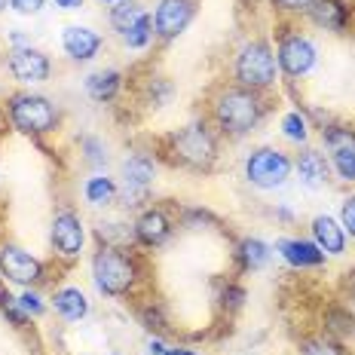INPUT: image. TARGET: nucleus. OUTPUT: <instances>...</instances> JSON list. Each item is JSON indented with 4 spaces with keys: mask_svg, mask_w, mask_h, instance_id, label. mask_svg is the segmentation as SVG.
I'll list each match as a JSON object with an SVG mask.
<instances>
[{
    "mask_svg": "<svg viewBox=\"0 0 355 355\" xmlns=\"http://www.w3.org/2000/svg\"><path fill=\"white\" fill-rule=\"evenodd\" d=\"M214 123L220 125V132L227 135H248L263 116V101L257 92L251 89H242V86H233V89H224V92L214 98Z\"/></svg>",
    "mask_w": 355,
    "mask_h": 355,
    "instance_id": "nucleus-1",
    "label": "nucleus"
},
{
    "mask_svg": "<svg viewBox=\"0 0 355 355\" xmlns=\"http://www.w3.org/2000/svg\"><path fill=\"white\" fill-rule=\"evenodd\" d=\"M135 261L125 254L123 248H114V245H105L98 254L92 257V279H95V288L107 297H123V294L132 291L135 285Z\"/></svg>",
    "mask_w": 355,
    "mask_h": 355,
    "instance_id": "nucleus-2",
    "label": "nucleus"
},
{
    "mask_svg": "<svg viewBox=\"0 0 355 355\" xmlns=\"http://www.w3.org/2000/svg\"><path fill=\"white\" fill-rule=\"evenodd\" d=\"M276 71H279V62L272 55L270 43L263 40H251L239 49L236 55V80H239L242 89H251V92H261V89L276 83Z\"/></svg>",
    "mask_w": 355,
    "mask_h": 355,
    "instance_id": "nucleus-3",
    "label": "nucleus"
},
{
    "mask_svg": "<svg viewBox=\"0 0 355 355\" xmlns=\"http://www.w3.org/2000/svg\"><path fill=\"white\" fill-rule=\"evenodd\" d=\"M10 120L25 135H46L58 125V107L43 95L19 92L10 98Z\"/></svg>",
    "mask_w": 355,
    "mask_h": 355,
    "instance_id": "nucleus-4",
    "label": "nucleus"
},
{
    "mask_svg": "<svg viewBox=\"0 0 355 355\" xmlns=\"http://www.w3.org/2000/svg\"><path fill=\"white\" fill-rule=\"evenodd\" d=\"M172 153L187 168H209L218 153V144L205 123H190L172 135Z\"/></svg>",
    "mask_w": 355,
    "mask_h": 355,
    "instance_id": "nucleus-5",
    "label": "nucleus"
},
{
    "mask_svg": "<svg viewBox=\"0 0 355 355\" xmlns=\"http://www.w3.org/2000/svg\"><path fill=\"white\" fill-rule=\"evenodd\" d=\"M291 168H294V162L288 159L282 150H276V147H257L245 159L248 184H254V187H261V190L282 187L288 178H291Z\"/></svg>",
    "mask_w": 355,
    "mask_h": 355,
    "instance_id": "nucleus-6",
    "label": "nucleus"
},
{
    "mask_svg": "<svg viewBox=\"0 0 355 355\" xmlns=\"http://www.w3.org/2000/svg\"><path fill=\"white\" fill-rule=\"evenodd\" d=\"M0 276H6L16 285L31 288L37 282H43V263L37 261L31 251L6 242V245H0Z\"/></svg>",
    "mask_w": 355,
    "mask_h": 355,
    "instance_id": "nucleus-7",
    "label": "nucleus"
},
{
    "mask_svg": "<svg viewBox=\"0 0 355 355\" xmlns=\"http://www.w3.org/2000/svg\"><path fill=\"white\" fill-rule=\"evenodd\" d=\"M6 55H10V58H6V68H10V73L19 80V83L34 86V83H43V80H49V71H53V64H49L46 53L34 49L31 43H28V46H12Z\"/></svg>",
    "mask_w": 355,
    "mask_h": 355,
    "instance_id": "nucleus-8",
    "label": "nucleus"
},
{
    "mask_svg": "<svg viewBox=\"0 0 355 355\" xmlns=\"http://www.w3.org/2000/svg\"><path fill=\"white\" fill-rule=\"evenodd\" d=\"M276 62L288 77H303V73H309L315 64V46L303 34H282Z\"/></svg>",
    "mask_w": 355,
    "mask_h": 355,
    "instance_id": "nucleus-9",
    "label": "nucleus"
},
{
    "mask_svg": "<svg viewBox=\"0 0 355 355\" xmlns=\"http://www.w3.org/2000/svg\"><path fill=\"white\" fill-rule=\"evenodd\" d=\"M53 248L58 251L62 257H80V251H83V242H86V230H83V220H80V214L73 211H58L53 218Z\"/></svg>",
    "mask_w": 355,
    "mask_h": 355,
    "instance_id": "nucleus-10",
    "label": "nucleus"
},
{
    "mask_svg": "<svg viewBox=\"0 0 355 355\" xmlns=\"http://www.w3.org/2000/svg\"><path fill=\"white\" fill-rule=\"evenodd\" d=\"M193 21V0H159L153 12V31L162 40H172Z\"/></svg>",
    "mask_w": 355,
    "mask_h": 355,
    "instance_id": "nucleus-11",
    "label": "nucleus"
},
{
    "mask_svg": "<svg viewBox=\"0 0 355 355\" xmlns=\"http://www.w3.org/2000/svg\"><path fill=\"white\" fill-rule=\"evenodd\" d=\"M123 178H125V199H132L129 205H138L150 190L153 178H157V162L147 153H132L123 166Z\"/></svg>",
    "mask_w": 355,
    "mask_h": 355,
    "instance_id": "nucleus-12",
    "label": "nucleus"
},
{
    "mask_svg": "<svg viewBox=\"0 0 355 355\" xmlns=\"http://www.w3.org/2000/svg\"><path fill=\"white\" fill-rule=\"evenodd\" d=\"M101 43H105V37L86 25H68L62 31V49L73 62H89V58H95Z\"/></svg>",
    "mask_w": 355,
    "mask_h": 355,
    "instance_id": "nucleus-13",
    "label": "nucleus"
},
{
    "mask_svg": "<svg viewBox=\"0 0 355 355\" xmlns=\"http://www.w3.org/2000/svg\"><path fill=\"white\" fill-rule=\"evenodd\" d=\"M135 242L138 245H147V248H159L162 242L172 236V220L166 218V211L159 209H147L141 211V218L135 220Z\"/></svg>",
    "mask_w": 355,
    "mask_h": 355,
    "instance_id": "nucleus-14",
    "label": "nucleus"
},
{
    "mask_svg": "<svg viewBox=\"0 0 355 355\" xmlns=\"http://www.w3.org/2000/svg\"><path fill=\"white\" fill-rule=\"evenodd\" d=\"M276 248H279V254H282L288 263L300 266V270L324 263V251L315 245V242H306V239H279Z\"/></svg>",
    "mask_w": 355,
    "mask_h": 355,
    "instance_id": "nucleus-15",
    "label": "nucleus"
},
{
    "mask_svg": "<svg viewBox=\"0 0 355 355\" xmlns=\"http://www.w3.org/2000/svg\"><path fill=\"white\" fill-rule=\"evenodd\" d=\"M313 236H315V245H319L324 254H343L346 230H343V224H337L334 218H328V214L313 218Z\"/></svg>",
    "mask_w": 355,
    "mask_h": 355,
    "instance_id": "nucleus-16",
    "label": "nucleus"
},
{
    "mask_svg": "<svg viewBox=\"0 0 355 355\" xmlns=\"http://www.w3.org/2000/svg\"><path fill=\"white\" fill-rule=\"evenodd\" d=\"M297 175L306 187H324L331 178V162L319 150H303L297 159Z\"/></svg>",
    "mask_w": 355,
    "mask_h": 355,
    "instance_id": "nucleus-17",
    "label": "nucleus"
},
{
    "mask_svg": "<svg viewBox=\"0 0 355 355\" xmlns=\"http://www.w3.org/2000/svg\"><path fill=\"white\" fill-rule=\"evenodd\" d=\"M53 309L64 322H80V319H86V313H89V300L80 288H62L53 297Z\"/></svg>",
    "mask_w": 355,
    "mask_h": 355,
    "instance_id": "nucleus-18",
    "label": "nucleus"
},
{
    "mask_svg": "<svg viewBox=\"0 0 355 355\" xmlns=\"http://www.w3.org/2000/svg\"><path fill=\"white\" fill-rule=\"evenodd\" d=\"M309 16H313L315 25L328 28V31H343L349 12H346V6L340 3V0H315L313 10H309Z\"/></svg>",
    "mask_w": 355,
    "mask_h": 355,
    "instance_id": "nucleus-19",
    "label": "nucleus"
},
{
    "mask_svg": "<svg viewBox=\"0 0 355 355\" xmlns=\"http://www.w3.org/2000/svg\"><path fill=\"white\" fill-rule=\"evenodd\" d=\"M123 86V73L120 71H98L86 77V95L92 101H110Z\"/></svg>",
    "mask_w": 355,
    "mask_h": 355,
    "instance_id": "nucleus-20",
    "label": "nucleus"
},
{
    "mask_svg": "<svg viewBox=\"0 0 355 355\" xmlns=\"http://www.w3.org/2000/svg\"><path fill=\"white\" fill-rule=\"evenodd\" d=\"M83 193H86L89 205H110L116 199V184L110 181L107 175H95V178H89L86 181Z\"/></svg>",
    "mask_w": 355,
    "mask_h": 355,
    "instance_id": "nucleus-21",
    "label": "nucleus"
},
{
    "mask_svg": "<svg viewBox=\"0 0 355 355\" xmlns=\"http://www.w3.org/2000/svg\"><path fill=\"white\" fill-rule=\"evenodd\" d=\"M141 16H144V10L138 3H132V0H120V3L110 10V25H114V31L125 34Z\"/></svg>",
    "mask_w": 355,
    "mask_h": 355,
    "instance_id": "nucleus-22",
    "label": "nucleus"
},
{
    "mask_svg": "<svg viewBox=\"0 0 355 355\" xmlns=\"http://www.w3.org/2000/svg\"><path fill=\"white\" fill-rule=\"evenodd\" d=\"M239 261L245 270H261L270 261V248H266V242L261 239H245L239 245Z\"/></svg>",
    "mask_w": 355,
    "mask_h": 355,
    "instance_id": "nucleus-23",
    "label": "nucleus"
},
{
    "mask_svg": "<svg viewBox=\"0 0 355 355\" xmlns=\"http://www.w3.org/2000/svg\"><path fill=\"white\" fill-rule=\"evenodd\" d=\"M150 37H153V19L144 12V16L123 34V40H125V46L129 49H144L147 43H150Z\"/></svg>",
    "mask_w": 355,
    "mask_h": 355,
    "instance_id": "nucleus-24",
    "label": "nucleus"
},
{
    "mask_svg": "<svg viewBox=\"0 0 355 355\" xmlns=\"http://www.w3.org/2000/svg\"><path fill=\"white\" fill-rule=\"evenodd\" d=\"M282 132H285L288 141L303 144V141L309 138V123H306V116H303L300 110H291V114H285V116H282Z\"/></svg>",
    "mask_w": 355,
    "mask_h": 355,
    "instance_id": "nucleus-25",
    "label": "nucleus"
},
{
    "mask_svg": "<svg viewBox=\"0 0 355 355\" xmlns=\"http://www.w3.org/2000/svg\"><path fill=\"white\" fill-rule=\"evenodd\" d=\"M331 166L343 181H355V147H337L334 157H331Z\"/></svg>",
    "mask_w": 355,
    "mask_h": 355,
    "instance_id": "nucleus-26",
    "label": "nucleus"
},
{
    "mask_svg": "<svg viewBox=\"0 0 355 355\" xmlns=\"http://www.w3.org/2000/svg\"><path fill=\"white\" fill-rule=\"evenodd\" d=\"M16 300H19V306H21V313H25V315H34V319H40V315L46 313V306H43L40 294L31 291V288H28V291H21Z\"/></svg>",
    "mask_w": 355,
    "mask_h": 355,
    "instance_id": "nucleus-27",
    "label": "nucleus"
},
{
    "mask_svg": "<svg viewBox=\"0 0 355 355\" xmlns=\"http://www.w3.org/2000/svg\"><path fill=\"white\" fill-rule=\"evenodd\" d=\"M300 355H343V352H340L334 343H328V340H306Z\"/></svg>",
    "mask_w": 355,
    "mask_h": 355,
    "instance_id": "nucleus-28",
    "label": "nucleus"
},
{
    "mask_svg": "<svg viewBox=\"0 0 355 355\" xmlns=\"http://www.w3.org/2000/svg\"><path fill=\"white\" fill-rule=\"evenodd\" d=\"M83 150H89V153H86V159L92 162V166H105V162H107L105 144H101L98 138H86V141H83Z\"/></svg>",
    "mask_w": 355,
    "mask_h": 355,
    "instance_id": "nucleus-29",
    "label": "nucleus"
},
{
    "mask_svg": "<svg viewBox=\"0 0 355 355\" xmlns=\"http://www.w3.org/2000/svg\"><path fill=\"white\" fill-rule=\"evenodd\" d=\"M340 218H343V230L355 239V196L343 199V209H340Z\"/></svg>",
    "mask_w": 355,
    "mask_h": 355,
    "instance_id": "nucleus-30",
    "label": "nucleus"
},
{
    "mask_svg": "<svg viewBox=\"0 0 355 355\" xmlns=\"http://www.w3.org/2000/svg\"><path fill=\"white\" fill-rule=\"evenodd\" d=\"M43 3H46V0H10V6L16 12H21V16H37V12L43 10Z\"/></svg>",
    "mask_w": 355,
    "mask_h": 355,
    "instance_id": "nucleus-31",
    "label": "nucleus"
},
{
    "mask_svg": "<svg viewBox=\"0 0 355 355\" xmlns=\"http://www.w3.org/2000/svg\"><path fill=\"white\" fill-rule=\"evenodd\" d=\"M272 3H276L279 10H285V12H309L315 0H272Z\"/></svg>",
    "mask_w": 355,
    "mask_h": 355,
    "instance_id": "nucleus-32",
    "label": "nucleus"
},
{
    "mask_svg": "<svg viewBox=\"0 0 355 355\" xmlns=\"http://www.w3.org/2000/svg\"><path fill=\"white\" fill-rule=\"evenodd\" d=\"M242 297H245V291H242V288H227V291H224V300H230V306H239Z\"/></svg>",
    "mask_w": 355,
    "mask_h": 355,
    "instance_id": "nucleus-33",
    "label": "nucleus"
},
{
    "mask_svg": "<svg viewBox=\"0 0 355 355\" xmlns=\"http://www.w3.org/2000/svg\"><path fill=\"white\" fill-rule=\"evenodd\" d=\"M55 6H62V10H80L83 0H55Z\"/></svg>",
    "mask_w": 355,
    "mask_h": 355,
    "instance_id": "nucleus-34",
    "label": "nucleus"
},
{
    "mask_svg": "<svg viewBox=\"0 0 355 355\" xmlns=\"http://www.w3.org/2000/svg\"><path fill=\"white\" fill-rule=\"evenodd\" d=\"M162 355H196V352H190V349H168V346H166V352H162Z\"/></svg>",
    "mask_w": 355,
    "mask_h": 355,
    "instance_id": "nucleus-35",
    "label": "nucleus"
},
{
    "mask_svg": "<svg viewBox=\"0 0 355 355\" xmlns=\"http://www.w3.org/2000/svg\"><path fill=\"white\" fill-rule=\"evenodd\" d=\"M3 6H6V0H0V10H3Z\"/></svg>",
    "mask_w": 355,
    "mask_h": 355,
    "instance_id": "nucleus-36",
    "label": "nucleus"
},
{
    "mask_svg": "<svg viewBox=\"0 0 355 355\" xmlns=\"http://www.w3.org/2000/svg\"><path fill=\"white\" fill-rule=\"evenodd\" d=\"M107 3H120V0H107Z\"/></svg>",
    "mask_w": 355,
    "mask_h": 355,
    "instance_id": "nucleus-37",
    "label": "nucleus"
},
{
    "mask_svg": "<svg viewBox=\"0 0 355 355\" xmlns=\"http://www.w3.org/2000/svg\"><path fill=\"white\" fill-rule=\"evenodd\" d=\"M114 355H120V352H114Z\"/></svg>",
    "mask_w": 355,
    "mask_h": 355,
    "instance_id": "nucleus-38",
    "label": "nucleus"
},
{
    "mask_svg": "<svg viewBox=\"0 0 355 355\" xmlns=\"http://www.w3.org/2000/svg\"><path fill=\"white\" fill-rule=\"evenodd\" d=\"M352 294H355V291H352Z\"/></svg>",
    "mask_w": 355,
    "mask_h": 355,
    "instance_id": "nucleus-39",
    "label": "nucleus"
}]
</instances>
